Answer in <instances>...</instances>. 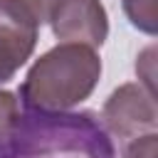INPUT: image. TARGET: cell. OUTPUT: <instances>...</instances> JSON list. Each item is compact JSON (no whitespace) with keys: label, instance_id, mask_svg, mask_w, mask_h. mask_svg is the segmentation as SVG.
Returning a JSON list of instances; mask_svg holds the SVG:
<instances>
[{"label":"cell","instance_id":"6da1fadb","mask_svg":"<svg viewBox=\"0 0 158 158\" xmlns=\"http://www.w3.org/2000/svg\"><path fill=\"white\" fill-rule=\"evenodd\" d=\"M101 77V59L96 49L59 42L44 52L20 84V99L27 111L59 114L91 96Z\"/></svg>","mask_w":158,"mask_h":158},{"label":"cell","instance_id":"7a4b0ae2","mask_svg":"<svg viewBox=\"0 0 158 158\" xmlns=\"http://www.w3.org/2000/svg\"><path fill=\"white\" fill-rule=\"evenodd\" d=\"M101 121L114 136L123 141L156 133L158 126L156 96L148 94L141 84H123L116 91H111V96L104 101Z\"/></svg>","mask_w":158,"mask_h":158},{"label":"cell","instance_id":"3957f363","mask_svg":"<svg viewBox=\"0 0 158 158\" xmlns=\"http://www.w3.org/2000/svg\"><path fill=\"white\" fill-rule=\"evenodd\" d=\"M40 25L35 15L15 2L0 0V84L10 81L32 57Z\"/></svg>","mask_w":158,"mask_h":158},{"label":"cell","instance_id":"277c9868","mask_svg":"<svg viewBox=\"0 0 158 158\" xmlns=\"http://www.w3.org/2000/svg\"><path fill=\"white\" fill-rule=\"evenodd\" d=\"M49 25L57 40L91 49L101 47L109 37V15L99 0H59Z\"/></svg>","mask_w":158,"mask_h":158},{"label":"cell","instance_id":"5b68a950","mask_svg":"<svg viewBox=\"0 0 158 158\" xmlns=\"http://www.w3.org/2000/svg\"><path fill=\"white\" fill-rule=\"evenodd\" d=\"M20 104L12 91H0V158H7L17 126H20Z\"/></svg>","mask_w":158,"mask_h":158},{"label":"cell","instance_id":"8992f818","mask_svg":"<svg viewBox=\"0 0 158 158\" xmlns=\"http://www.w3.org/2000/svg\"><path fill=\"white\" fill-rule=\"evenodd\" d=\"M123 12L133 27H138L146 35H156L158 0H123Z\"/></svg>","mask_w":158,"mask_h":158},{"label":"cell","instance_id":"52a82bcc","mask_svg":"<svg viewBox=\"0 0 158 158\" xmlns=\"http://www.w3.org/2000/svg\"><path fill=\"white\" fill-rule=\"evenodd\" d=\"M156 153H158V136L146 133V136H138V138L128 141L121 158H156Z\"/></svg>","mask_w":158,"mask_h":158},{"label":"cell","instance_id":"ba28073f","mask_svg":"<svg viewBox=\"0 0 158 158\" xmlns=\"http://www.w3.org/2000/svg\"><path fill=\"white\" fill-rule=\"evenodd\" d=\"M15 2L25 5L35 15L37 25H44V22H49V17H52V12H54V7H57L59 0H15Z\"/></svg>","mask_w":158,"mask_h":158}]
</instances>
